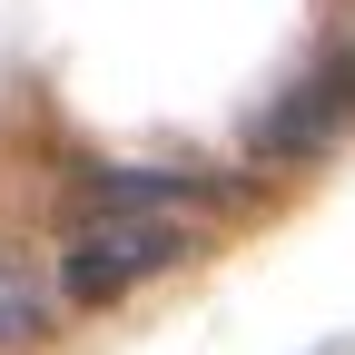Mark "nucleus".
<instances>
[{
    "mask_svg": "<svg viewBox=\"0 0 355 355\" xmlns=\"http://www.w3.org/2000/svg\"><path fill=\"white\" fill-rule=\"evenodd\" d=\"M40 326H50V306H40V296H30V277L0 257V345H30Z\"/></svg>",
    "mask_w": 355,
    "mask_h": 355,
    "instance_id": "20e7f679",
    "label": "nucleus"
},
{
    "mask_svg": "<svg viewBox=\"0 0 355 355\" xmlns=\"http://www.w3.org/2000/svg\"><path fill=\"white\" fill-rule=\"evenodd\" d=\"M168 257H188V227H168V217H89L60 257V296L69 306H119Z\"/></svg>",
    "mask_w": 355,
    "mask_h": 355,
    "instance_id": "f257e3e1",
    "label": "nucleus"
},
{
    "mask_svg": "<svg viewBox=\"0 0 355 355\" xmlns=\"http://www.w3.org/2000/svg\"><path fill=\"white\" fill-rule=\"evenodd\" d=\"M237 188L227 178H198V168H89L79 178V217H198V207H227Z\"/></svg>",
    "mask_w": 355,
    "mask_h": 355,
    "instance_id": "7ed1b4c3",
    "label": "nucleus"
},
{
    "mask_svg": "<svg viewBox=\"0 0 355 355\" xmlns=\"http://www.w3.org/2000/svg\"><path fill=\"white\" fill-rule=\"evenodd\" d=\"M345 128H355V40H345L336 60H316L277 109L257 119V148H266V158H316V148L345 139Z\"/></svg>",
    "mask_w": 355,
    "mask_h": 355,
    "instance_id": "f03ea898",
    "label": "nucleus"
}]
</instances>
